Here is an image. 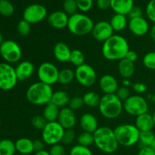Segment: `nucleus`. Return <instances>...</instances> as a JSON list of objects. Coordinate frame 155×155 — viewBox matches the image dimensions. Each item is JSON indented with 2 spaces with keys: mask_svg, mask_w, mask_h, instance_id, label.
Here are the masks:
<instances>
[{
  "mask_svg": "<svg viewBox=\"0 0 155 155\" xmlns=\"http://www.w3.org/2000/svg\"><path fill=\"white\" fill-rule=\"evenodd\" d=\"M48 16V11L44 5L38 3L27 6L23 12V19L30 24L42 22Z\"/></svg>",
  "mask_w": 155,
  "mask_h": 155,
  "instance_id": "13",
  "label": "nucleus"
},
{
  "mask_svg": "<svg viewBox=\"0 0 155 155\" xmlns=\"http://www.w3.org/2000/svg\"><path fill=\"white\" fill-rule=\"evenodd\" d=\"M99 88L104 94H115L119 88V84L114 76L104 74L99 79Z\"/></svg>",
  "mask_w": 155,
  "mask_h": 155,
  "instance_id": "19",
  "label": "nucleus"
},
{
  "mask_svg": "<svg viewBox=\"0 0 155 155\" xmlns=\"http://www.w3.org/2000/svg\"><path fill=\"white\" fill-rule=\"evenodd\" d=\"M155 139V134L154 132L146 131L140 132L139 136V143L142 145V147H151V144Z\"/></svg>",
  "mask_w": 155,
  "mask_h": 155,
  "instance_id": "33",
  "label": "nucleus"
},
{
  "mask_svg": "<svg viewBox=\"0 0 155 155\" xmlns=\"http://www.w3.org/2000/svg\"><path fill=\"white\" fill-rule=\"evenodd\" d=\"M152 117H153V120H154V127H155V111L152 114Z\"/></svg>",
  "mask_w": 155,
  "mask_h": 155,
  "instance_id": "58",
  "label": "nucleus"
},
{
  "mask_svg": "<svg viewBox=\"0 0 155 155\" xmlns=\"http://www.w3.org/2000/svg\"><path fill=\"white\" fill-rule=\"evenodd\" d=\"M134 7V0H110V8L115 14L127 15Z\"/></svg>",
  "mask_w": 155,
  "mask_h": 155,
  "instance_id": "23",
  "label": "nucleus"
},
{
  "mask_svg": "<svg viewBox=\"0 0 155 155\" xmlns=\"http://www.w3.org/2000/svg\"><path fill=\"white\" fill-rule=\"evenodd\" d=\"M124 110L127 114L136 117L148 112V102L146 99L140 95H130L124 101Z\"/></svg>",
  "mask_w": 155,
  "mask_h": 155,
  "instance_id": "7",
  "label": "nucleus"
},
{
  "mask_svg": "<svg viewBox=\"0 0 155 155\" xmlns=\"http://www.w3.org/2000/svg\"><path fill=\"white\" fill-rule=\"evenodd\" d=\"M142 63L148 69L155 71V51L146 53L142 59Z\"/></svg>",
  "mask_w": 155,
  "mask_h": 155,
  "instance_id": "37",
  "label": "nucleus"
},
{
  "mask_svg": "<svg viewBox=\"0 0 155 155\" xmlns=\"http://www.w3.org/2000/svg\"><path fill=\"white\" fill-rule=\"evenodd\" d=\"M16 151L15 143L9 139L0 141V155H14Z\"/></svg>",
  "mask_w": 155,
  "mask_h": 155,
  "instance_id": "31",
  "label": "nucleus"
},
{
  "mask_svg": "<svg viewBox=\"0 0 155 155\" xmlns=\"http://www.w3.org/2000/svg\"><path fill=\"white\" fill-rule=\"evenodd\" d=\"M128 27L133 34L137 36H143L149 32L150 27L148 21L143 17L130 19Z\"/></svg>",
  "mask_w": 155,
  "mask_h": 155,
  "instance_id": "15",
  "label": "nucleus"
},
{
  "mask_svg": "<svg viewBox=\"0 0 155 155\" xmlns=\"http://www.w3.org/2000/svg\"><path fill=\"white\" fill-rule=\"evenodd\" d=\"M143 11H142V8L139 7V6H135L133 8L130 10V12H129L127 17H128L130 19H133V18H140V17H143Z\"/></svg>",
  "mask_w": 155,
  "mask_h": 155,
  "instance_id": "48",
  "label": "nucleus"
},
{
  "mask_svg": "<svg viewBox=\"0 0 155 155\" xmlns=\"http://www.w3.org/2000/svg\"><path fill=\"white\" fill-rule=\"evenodd\" d=\"M69 62H71V64H72L76 68L85 64V55L83 51L79 49L72 50Z\"/></svg>",
  "mask_w": 155,
  "mask_h": 155,
  "instance_id": "32",
  "label": "nucleus"
},
{
  "mask_svg": "<svg viewBox=\"0 0 155 155\" xmlns=\"http://www.w3.org/2000/svg\"><path fill=\"white\" fill-rule=\"evenodd\" d=\"M0 54L6 63H17L20 61L22 57V50L14 40H4L0 45Z\"/></svg>",
  "mask_w": 155,
  "mask_h": 155,
  "instance_id": "9",
  "label": "nucleus"
},
{
  "mask_svg": "<svg viewBox=\"0 0 155 155\" xmlns=\"http://www.w3.org/2000/svg\"><path fill=\"white\" fill-rule=\"evenodd\" d=\"M76 2L78 9L83 13L89 12L93 5V0H76Z\"/></svg>",
  "mask_w": 155,
  "mask_h": 155,
  "instance_id": "43",
  "label": "nucleus"
},
{
  "mask_svg": "<svg viewBox=\"0 0 155 155\" xmlns=\"http://www.w3.org/2000/svg\"><path fill=\"white\" fill-rule=\"evenodd\" d=\"M76 139V133L73 129L71 130H65L62 138L61 142L65 145H70L74 142Z\"/></svg>",
  "mask_w": 155,
  "mask_h": 155,
  "instance_id": "42",
  "label": "nucleus"
},
{
  "mask_svg": "<svg viewBox=\"0 0 155 155\" xmlns=\"http://www.w3.org/2000/svg\"><path fill=\"white\" fill-rule=\"evenodd\" d=\"M33 149H34V152H38V151H41L44 150L45 148V143L42 139H35L33 141Z\"/></svg>",
  "mask_w": 155,
  "mask_h": 155,
  "instance_id": "50",
  "label": "nucleus"
},
{
  "mask_svg": "<svg viewBox=\"0 0 155 155\" xmlns=\"http://www.w3.org/2000/svg\"><path fill=\"white\" fill-rule=\"evenodd\" d=\"M128 19L127 15L115 14L110 18V24L114 32L123 31L128 26Z\"/></svg>",
  "mask_w": 155,
  "mask_h": 155,
  "instance_id": "27",
  "label": "nucleus"
},
{
  "mask_svg": "<svg viewBox=\"0 0 155 155\" xmlns=\"http://www.w3.org/2000/svg\"><path fill=\"white\" fill-rule=\"evenodd\" d=\"M53 92L51 86L39 81L29 86L26 92V97L27 101L33 105H46L51 101Z\"/></svg>",
  "mask_w": 155,
  "mask_h": 155,
  "instance_id": "2",
  "label": "nucleus"
},
{
  "mask_svg": "<svg viewBox=\"0 0 155 155\" xmlns=\"http://www.w3.org/2000/svg\"><path fill=\"white\" fill-rule=\"evenodd\" d=\"M115 95H116L123 102H124L125 100H127V98L131 95H130V89H128V87H126V86H121V87L118 88L117 91L116 92Z\"/></svg>",
  "mask_w": 155,
  "mask_h": 155,
  "instance_id": "46",
  "label": "nucleus"
},
{
  "mask_svg": "<svg viewBox=\"0 0 155 155\" xmlns=\"http://www.w3.org/2000/svg\"><path fill=\"white\" fill-rule=\"evenodd\" d=\"M133 89L135 92L139 95V94H143L147 92L148 90V86L145 83H141V82H136L133 84Z\"/></svg>",
  "mask_w": 155,
  "mask_h": 155,
  "instance_id": "47",
  "label": "nucleus"
},
{
  "mask_svg": "<svg viewBox=\"0 0 155 155\" xmlns=\"http://www.w3.org/2000/svg\"><path fill=\"white\" fill-rule=\"evenodd\" d=\"M59 112H60V108L51 102H49L44 107L42 116L48 123L54 122L58 120Z\"/></svg>",
  "mask_w": 155,
  "mask_h": 155,
  "instance_id": "28",
  "label": "nucleus"
},
{
  "mask_svg": "<svg viewBox=\"0 0 155 155\" xmlns=\"http://www.w3.org/2000/svg\"><path fill=\"white\" fill-rule=\"evenodd\" d=\"M69 155H93L90 148L80 145H76L71 148Z\"/></svg>",
  "mask_w": 155,
  "mask_h": 155,
  "instance_id": "38",
  "label": "nucleus"
},
{
  "mask_svg": "<svg viewBox=\"0 0 155 155\" xmlns=\"http://www.w3.org/2000/svg\"><path fill=\"white\" fill-rule=\"evenodd\" d=\"M94 144L102 152L113 154L117 150L119 144L114 130L108 127H100L93 133Z\"/></svg>",
  "mask_w": 155,
  "mask_h": 155,
  "instance_id": "3",
  "label": "nucleus"
},
{
  "mask_svg": "<svg viewBox=\"0 0 155 155\" xmlns=\"http://www.w3.org/2000/svg\"><path fill=\"white\" fill-rule=\"evenodd\" d=\"M130 46L127 39L122 36L114 34L103 42L102 54L108 61H120L125 58Z\"/></svg>",
  "mask_w": 155,
  "mask_h": 155,
  "instance_id": "1",
  "label": "nucleus"
},
{
  "mask_svg": "<svg viewBox=\"0 0 155 155\" xmlns=\"http://www.w3.org/2000/svg\"><path fill=\"white\" fill-rule=\"evenodd\" d=\"M34 155H50L49 152L45 150H42L41 151H38V152H35Z\"/></svg>",
  "mask_w": 155,
  "mask_h": 155,
  "instance_id": "55",
  "label": "nucleus"
},
{
  "mask_svg": "<svg viewBox=\"0 0 155 155\" xmlns=\"http://www.w3.org/2000/svg\"><path fill=\"white\" fill-rule=\"evenodd\" d=\"M115 136L119 145L132 147L139 142L140 131L135 124H124L118 125L114 130Z\"/></svg>",
  "mask_w": 155,
  "mask_h": 155,
  "instance_id": "5",
  "label": "nucleus"
},
{
  "mask_svg": "<svg viewBox=\"0 0 155 155\" xmlns=\"http://www.w3.org/2000/svg\"><path fill=\"white\" fill-rule=\"evenodd\" d=\"M48 152L50 155H66V150L61 143L51 145Z\"/></svg>",
  "mask_w": 155,
  "mask_h": 155,
  "instance_id": "45",
  "label": "nucleus"
},
{
  "mask_svg": "<svg viewBox=\"0 0 155 155\" xmlns=\"http://www.w3.org/2000/svg\"><path fill=\"white\" fill-rule=\"evenodd\" d=\"M65 130L58 121L48 122L42 130V139L46 145H54L61 142Z\"/></svg>",
  "mask_w": 155,
  "mask_h": 155,
  "instance_id": "8",
  "label": "nucleus"
},
{
  "mask_svg": "<svg viewBox=\"0 0 155 155\" xmlns=\"http://www.w3.org/2000/svg\"><path fill=\"white\" fill-rule=\"evenodd\" d=\"M83 105H84V102H83V98L80 96L73 97L70 99L69 104H68V107L74 111L80 110L83 107Z\"/></svg>",
  "mask_w": 155,
  "mask_h": 155,
  "instance_id": "41",
  "label": "nucleus"
},
{
  "mask_svg": "<svg viewBox=\"0 0 155 155\" xmlns=\"http://www.w3.org/2000/svg\"><path fill=\"white\" fill-rule=\"evenodd\" d=\"M118 73L124 79H130L135 74L136 68L133 62L124 58L119 61L117 66Z\"/></svg>",
  "mask_w": 155,
  "mask_h": 155,
  "instance_id": "24",
  "label": "nucleus"
},
{
  "mask_svg": "<svg viewBox=\"0 0 155 155\" xmlns=\"http://www.w3.org/2000/svg\"><path fill=\"white\" fill-rule=\"evenodd\" d=\"M15 12L13 4L8 0H0V15L4 17H9Z\"/></svg>",
  "mask_w": 155,
  "mask_h": 155,
  "instance_id": "34",
  "label": "nucleus"
},
{
  "mask_svg": "<svg viewBox=\"0 0 155 155\" xmlns=\"http://www.w3.org/2000/svg\"><path fill=\"white\" fill-rule=\"evenodd\" d=\"M15 143L16 151L23 155H28L34 152L33 143L31 139L28 138H21L18 139Z\"/></svg>",
  "mask_w": 155,
  "mask_h": 155,
  "instance_id": "25",
  "label": "nucleus"
},
{
  "mask_svg": "<svg viewBox=\"0 0 155 155\" xmlns=\"http://www.w3.org/2000/svg\"><path fill=\"white\" fill-rule=\"evenodd\" d=\"M114 30L110 22L107 21H100L94 24L92 30V35L94 39L99 42H105L114 35Z\"/></svg>",
  "mask_w": 155,
  "mask_h": 155,
  "instance_id": "14",
  "label": "nucleus"
},
{
  "mask_svg": "<svg viewBox=\"0 0 155 155\" xmlns=\"http://www.w3.org/2000/svg\"><path fill=\"white\" fill-rule=\"evenodd\" d=\"M15 72L18 81H25L33 75L35 72V66L30 61H22L16 66Z\"/></svg>",
  "mask_w": 155,
  "mask_h": 155,
  "instance_id": "18",
  "label": "nucleus"
},
{
  "mask_svg": "<svg viewBox=\"0 0 155 155\" xmlns=\"http://www.w3.org/2000/svg\"><path fill=\"white\" fill-rule=\"evenodd\" d=\"M123 86H126V87H128L130 84H131V82H130V79H124L122 81Z\"/></svg>",
  "mask_w": 155,
  "mask_h": 155,
  "instance_id": "54",
  "label": "nucleus"
},
{
  "mask_svg": "<svg viewBox=\"0 0 155 155\" xmlns=\"http://www.w3.org/2000/svg\"><path fill=\"white\" fill-rule=\"evenodd\" d=\"M3 42H4V39H3V36H2V34L1 32H0V45H1Z\"/></svg>",
  "mask_w": 155,
  "mask_h": 155,
  "instance_id": "56",
  "label": "nucleus"
},
{
  "mask_svg": "<svg viewBox=\"0 0 155 155\" xmlns=\"http://www.w3.org/2000/svg\"><path fill=\"white\" fill-rule=\"evenodd\" d=\"M75 80V71L70 68H64L59 71L58 83L61 85H68Z\"/></svg>",
  "mask_w": 155,
  "mask_h": 155,
  "instance_id": "30",
  "label": "nucleus"
},
{
  "mask_svg": "<svg viewBox=\"0 0 155 155\" xmlns=\"http://www.w3.org/2000/svg\"><path fill=\"white\" fill-rule=\"evenodd\" d=\"M151 148H152L153 150H154V151H155V139L154 140V142H152V144H151Z\"/></svg>",
  "mask_w": 155,
  "mask_h": 155,
  "instance_id": "57",
  "label": "nucleus"
},
{
  "mask_svg": "<svg viewBox=\"0 0 155 155\" xmlns=\"http://www.w3.org/2000/svg\"><path fill=\"white\" fill-rule=\"evenodd\" d=\"M78 10V6L76 0H64L63 11L68 16H71L77 13Z\"/></svg>",
  "mask_w": 155,
  "mask_h": 155,
  "instance_id": "36",
  "label": "nucleus"
},
{
  "mask_svg": "<svg viewBox=\"0 0 155 155\" xmlns=\"http://www.w3.org/2000/svg\"><path fill=\"white\" fill-rule=\"evenodd\" d=\"M94 22L90 17L83 13H77L69 16L68 29L75 36H85L92 33Z\"/></svg>",
  "mask_w": 155,
  "mask_h": 155,
  "instance_id": "6",
  "label": "nucleus"
},
{
  "mask_svg": "<svg viewBox=\"0 0 155 155\" xmlns=\"http://www.w3.org/2000/svg\"><path fill=\"white\" fill-rule=\"evenodd\" d=\"M145 12L148 19L155 24V0H150L146 6Z\"/></svg>",
  "mask_w": 155,
  "mask_h": 155,
  "instance_id": "44",
  "label": "nucleus"
},
{
  "mask_svg": "<svg viewBox=\"0 0 155 155\" xmlns=\"http://www.w3.org/2000/svg\"><path fill=\"white\" fill-rule=\"evenodd\" d=\"M98 107L100 114L104 118L114 120L122 114L124 102L115 94H105L101 96Z\"/></svg>",
  "mask_w": 155,
  "mask_h": 155,
  "instance_id": "4",
  "label": "nucleus"
},
{
  "mask_svg": "<svg viewBox=\"0 0 155 155\" xmlns=\"http://www.w3.org/2000/svg\"><path fill=\"white\" fill-rule=\"evenodd\" d=\"M74 71H75V80L82 86L91 87L96 82V71L91 65L83 64L81 66L76 68Z\"/></svg>",
  "mask_w": 155,
  "mask_h": 155,
  "instance_id": "12",
  "label": "nucleus"
},
{
  "mask_svg": "<svg viewBox=\"0 0 155 155\" xmlns=\"http://www.w3.org/2000/svg\"><path fill=\"white\" fill-rule=\"evenodd\" d=\"M59 70L55 64L45 61L40 64L37 69V77L39 81L52 86L58 83Z\"/></svg>",
  "mask_w": 155,
  "mask_h": 155,
  "instance_id": "10",
  "label": "nucleus"
},
{
  "mask_svg": "<svg viewBox=\"0 0 155 155\" xmlns=\"http://www.w3.org/2000/svg\"><path fill=\"white\" fill-rule=\"evenodd\" d=\"M80 126L83 132L94 133L99 127L96 117L91 113H85L80 117Z\"/></svg>",
  "mask_w": 155,
  "mask_h": 155,
  "instance_id": "20",
  "label": "nucleus"
},
{
  "mask_svg": "<svg viewBox=\"0 0 155 155\" xmlns=\"http://www.w3.org/2000/svg\"><path fill=\"white\" fill-rule=\"evenodd\" d=\"M125 58L127 59L128 61H130L133 62V63H135V62L138 60V58H139V55H138V53L136 52V51L130 50V51L127 52Z\"/></svg>",
  "mask_w": 155,
  "mask_h": 155,
  "instance_id": "51",
  "label": "nucleus"
},
{
  "mask_svg": "<svg viewBox=\"0 0 155 155\" xmlns=\"http://www.w3.org/2000/svg\"><path fill=\"white\" fill-rule=\"evenodd\" d=\"M17 30L21 36H28L31 31V24H29L25 20H21L18 22V25H17Z\"/></svg>",
  "mask_w": 155,
  "mask_h": 155,
  "instance_id": "39",
  "label": "nucleus"
},
{
  "mask_svg": "<svg viewBox=\"0 0 155 155\" xmlns=\"http://www.w3.org/2000/svg\"><path fill=\"white\" fill-rule=\"evenodd\" d=\"M57 121L64 130H71L75 127L77 124V117L74 110L67 106L60 109Z\"/></svg>",
  "mask_w": 155,
  "mask_h": 155,
  "instance_id": "16",
  "label": "nucleus"
},
{
  "mask_svg": "<svg viewBox=\"0 0 155 155\" xmlns=\"http://www.w3.org/2000/svg\"><path fill=\"white\" fill-rule=\"evenodd\" d=\"M77 142H78V145L89 148V146L94 144L93 133L83 132L79 135L78 138H77Z\"/></svg>",
  "mask_w": 155,
  "mask_h": 155,
  "instance_id": "35",
  "label": "nucleus"
},
{
  "mask_svg": "<svg viewBox=\"0 0 155 155\" xmlns=\"http://www.w3.org/2000/svg\"><path fill=\"white\" fill-rule=\"evenodd\" d=\"M71 98L69 96V94L64 90H58L53 92L52 97L50 102L54 104L59 108L67 107L69 104V101Z\"/></svg>",
  "mask_w": 155,
  "mask_h": 155,
  "instance_id": "26",
  "label": "nucleus"
},
{
  "mask_svg": "<svg viewBox=\"0 0 155 155\" xmlns=\"http://www.w3.org/2000/svg\"><path fill=\"white\" fill-rule=\"evenodd\" d=\"M69 16L64 11H55L47 17L48 25L58 30H61L68 27Z\"/></svg>",
  "mask_w": 155,
  "mask_h": 155,
  "instance_id": "17",
  "label": "nucleus"
},
{
  "mask_svg": "<svg viewBox=\"0 0 155 155\" xmlns=\"http://www.w3.org/2000/svg\"><path fill=\"white\" fill-rule=\"evenodd\" d=\"M84 105L89 107H96L99 105L101 96L95 92H87L82 97Z\"/></svg>",
  "mask_w": 155,
  "mask_h": 155,
  "instance_id": "29",
  "label": "nucleus"
},
{
  "mask_svg": "<svg viewBox=\"0 0 155 155\" xmlns=\"http://www.w3.org/2000/svg\"><path fill=\"white\" fill-rule=\"evenodd\" d=\"M71 54V50L70 47L63 42H57L53 48V54L56 60L61 63L69 61Z\"/></svg>",
  "mask_w": 155,
  "mask_h": 155,
  "instance_id": "21",
  "label": "nucleus"
},
{
  "mask_svg": "<svg viewBox=\"0 0 155 155\" xmlns=\"http://www.w3.org/2000/svg\"><path fill=\"white\" fill-rule=\"evenodd\" d=\"M96 5L99 10L106 11L110 8V0H96Z\"/></svg>",
  "mask_w": 155,
  "mask_h": 155,
  "instance_id": "49",
  "label": "nucleus"
},
{
  "mask_svg": "<svg viewBox=\"0 0 155 155\" xmlns=\"http://www.w3.org/2000/svg\"><path fill=\"white\" fill-rule=\"evenodd\" d=\"M47 121L42 115H35L31 119V124L35 129L38 130H42L45 125L47 124Z\"/></svg>",
  "mask_w": 155,
  "mask_h": 155,
  "instance_id": "40",
  "label": "nucleus"
},
{
  "mask_svg": "<svg viewBox=\"0 0 155 155\" xmlns=\"http://www.w3.org/2000/svg\"><path fill=\"white\" fill-rule=\"evenodd\" d=\"M135 126L140 132L151 131L154 127L152 115L147 112V113L136 117Z\"/></svg>",
  "mask_w": 155,
  "mask_h": 155,
  "instance_id": "22",
  "label": "nucleus"
},
{
  "mask_svg": "<svg viewBox=\"0 0 155 155\" xmlns=\"http://www.w3.org/2000/svg\"><path fill=\"white\" fill-rule=\"evenodd\" d=\"M138 155H155V151L151 147H142Z\"/></svg>",
  "mask_w": 155,
  "mask_h": 155,
  "instance_id": "52",
  "label": "nucleus"
},
{
  "mask_svg": "<svg viewBox=\"0 0 155 155\" xmlns=\"http://www.w3.org/2000/svg\"><path fill=\"white\" fill-rule=\"evenodd\" d=\"M148 33H149L150 38H151L154 42H155V24L150 28V30Z\"/></svg>",
  "mask_w": 155,
  "mask_h": 155,
  "instance_id": "53",
  "label": "nucleus"
},
{
  "mask_svg": "<svg viewBox=\"0 0 155 155\" xmlns=\"http://www.w3.org/2000/svg\"><path fill=\"white\" fill-rule=\"evenodd\" d=\"M15 68L8 63H0V89L9 91L18 83Z\"/></svg>",
  "mask_w": 155,
  "mask_h": 155,
  "instance_id": "11",
  "label": "nucleus"
}]
</instances>
